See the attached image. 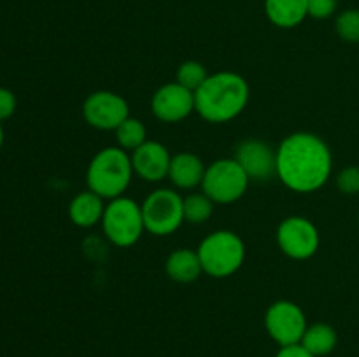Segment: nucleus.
Returning a JSON list of instances; mask_svg holds the SVG:
<instances>
[{"mask_svg":"<svg viewBox=\"0 0 359 357\" xmlns=\"http://www.w3.org/2000/svg\"><path fill=\"white\" fill-rule=\"evenodd\" d=\"M276 153L277 178L293 192H316L332 177L333 154L316 133H291L284 136Z\"/></svg>","mask_w":359,"mask_h":357,"instance_id":"obj_1","label":"nucleus"},{"mask_svg":"<svg viewBox=\"0 0 359 357\" xmlns=\"http://www.w3.org/2000/svg\"><path fill=\"white\" fill-rule=\"evenodd\" d=\"M249 98L251 88L241 74L230 70L214 72L195 91V112L203 121L224 125L245 111Z\"/></svg>","mask_w":359,"mask_h":357,"instance_id":"obj_2","label":"nucleus"},{"mask_svg":"<svg viewBox=\"0 0 359 357\" xmlns=\"http://www.w3.org/2000/svg\"><path fill=\"white\" fill-rule=\"evenodd\" d=\"M133 175L130 153L118 146H111L100 149L91 158L86 170V184L90 191L109 202L125 195Z\"/></svg>","mask_w":359,"mask_h":357,"instance_id":"obj_3","label":"nucleus"},{"mask_svg":"<svg viewBox=\"0 0 359 357\" xmlns=\"http://www.w3.org/2000/svg\"><path fill=\"white\" fill-rule=\"evenodd\" d=\"M198 258L203 273L212 279H228L242 268L245 261V244L235 231L217 230L200 241Z\"/></svg>","mask_w":359,"mask_h":357,"instance_id":"obj_4","label":"nucleus"},{"mask_svg":"<svg viewBox=\"0 0 359 357\" xmlns=\"http://www.w3.org/2000/svg\"><path fill=\"white\" fill-rule=\"evenodd\" d=\"M100 224L105 238L119 248H128L135 245L146 231L142 206L125 195L109 200Z\"/></svg>","mask_w":359,"mask_h":357,"instance_id":"obj_5","label":"nucleus"},{"mask_svg":"<svg viewBox=\"0 0 359 357\" xmlns=\"http://www.w3.org/2000/svg\"><path fill=\"white\" fill-rule=\"evenodd\" d=\"M144 226L154 237L174 234L184 224V196L175 189L158 188L142 203Z\"/></svg>","mask_w":359,"mask_h":357,"instance_id":"obj_6","label":"nucleus"},{"mask_svg":"<svg viewBox=\"0 0 359 357\" xmlns=\"http://www.w3.org/2000/svg\"><path fill=\"white\" fill-rule=\"evenodd\" d=\"M249 184L251 178L235 158H221L207 167L200 188L216 205H231L248 192Z\"/></svg>","mask_w":359,"mask_h":357,"instance_id":"obj_7","label":"nucleus"},{"mask_svg":"<svg viewBox=\"0 0 359 357\" xmlns=\"http://www.w3.org/2000/svg\"><path fill=\"white\" fill-rule=\"evenodd\" d=\"M277 245L280 252L294 261H307L321 245L318 226L304 216H290L277 227Z\"/></svg>","mask_w":359,"mask_h":357,"instance_id":"obj_8","label":"nucleus"},{"mask_svg":"<svg viewBox=\"0 0 359 357\" xmlns=\"http://www.w3.org/2000/svg\"><path fill=\"white\" fill-rule=\"evenodd\" d=\"M307 328V315L294 301L279 300L266 308L265 329L279 346L300 343Z\"/></svg>","mask_w":359,"mask_h":357,"instance_id":"obj_9","label":"nucleus"},{"mask_svg":"<svg viewBox=\"0 0 359 357\" xmlns=\"http://www.w3.org/2000/svg\"><path fill=\"white\" fill-rule=\"evenodd\" d=\"M83 118L91 128L114 132L126 118H130V105L114 91H93L83 104Z\"/></svg>","mask_w":359,"mask_h":357,"instance_id":"obj_10","label":"nucleus"},{"mask_svg":"<svg viewBox=\"0 0 359 357\" xmlns=\"http://www.w3.org/2000/svg\"><path fill=\"white\" fill-rule=\"evenodd\" d=\"M151 111L161 122H181L195 112V93L172 80L154 91L151 98Z\"/></svg>","mask_w":359,"mask_h":357,"instance_id":"obj_11","label":"nucleus"},{"mask_svg":"<svg viewBox=\"0 0 359 357\" xmlns=\"http://www.w3.org/2000/svg\"><path fill=\"white\" fill-rule=\"evenodd\" d=\"M233 158L251 182H265L277 177V153L270 144L258 139L242 140L235 147Z\"/></svg>","mask_w":359,"mask_h":357,"instance_id":"obj_12","label":"nucleus"},{"mask_svg":"<svg viewBox=\"0 0 359 357\" xmlns=\"http://www.w3.org/2000/svg\"><path fill=\"white\" fill-rule=\"evenodd\" d=\"M130 158H132L133 174L142 178L144 182L156 184V182L168 178L172 154L161 142L147 140L139 149L130 153Z\"/></svg>","mask_w":359,"mask_h":357,"instance_id":"obj_13","label":"nucleus"},{"mask_svg":"<svg viewBox=\"0 0 359 357\" xmlns=\"http://www.w3.org/2000/svg\"><path fill=\"white\" fill-rule=\"evenodd\" d=\"M205 163L195 153H177L172 156L168 181L181 191H193L200 188L205 175Z\"/></svg>","mask_w":359,"mask_h":357,"instance_id":"obj_14","label":"nucleus"},{"mask_svg":"<svg viewBox=\"0 0 359 357\" xmlns=\"http://www.w3.org/2000/svg\"><path fill=\"white\" fill-rule=\"evenodd\" d=\"M105 200L98 196L97 192L81 191L70 200L69 203V217L77 227H93L102 223V217L105 212Z\"/></svg>","mask_w":359,"mask_h":357,"instance_id":"obj_15","label":"nucleus"},{"mask_svg":"<svg viewBox=\"0 0 359 357\" xmlns=\"http://www.w3.org/2000/svg\"><path fill=\"white\" fill-rule=\"evenodd\" d=\"M165 273L168 279L177 284H191L198 280L203 273L198 252L188 247L170 252L165 261Z\"/></svg>","mask_w":359,"mask_h":357,"instance_id":"obj_16","label":"nucleus"},{"mask_svg":"<svg viewBox=\"0 0 359 357\" xmlns=\"http://www.w3.org/2000/svg\"><path fill=\"white\" fill-rule=\"evenodd\" d=\"M309 0H265V14L279 28H294L304 23Z\"/></svg>","mask_w":359,"mask_h":357,"instance_id":"obj_17","label":"nucleus"},{"mask_svg":"<svg viewBox=\"0 0 359 357\" xmlns=\"http://www.w3.org/2000/svg\"><path fill=\"white\" fill-rule=\"evenodd\" d=\"M337 342H339V335L333 326L326 322H316V324H309L300 345L305 346L314 357H326L335 350Z\"/></svg>","mask_w":359,"mask_h":357,"instance_id":"obj_18","label":"nucleus"},{"mask_svg":"<svg viewBox=\"0 0 359 357\" xmlns=\"http://www.w3.org/2000/svg\"><path fill=\"white\" fill-rule=\"evenodd\" d=\"M116 133V142H118V147L125 149L126 153H133L135 149H139L142 144L147 142V130L146 125H144L140 119L126 118L118 128L114 130Z\"/></svg>","mask_w":359,"mask_h":357,"instance_id":"obj_19","label":"nucleus"},{"mask_svg":"<svg viewBox=\"0 0 359 357\" xmlns=\"http://www.w3.org/2000/svg\"><path fill=\"white\" fill-rule=\"evenodd\" d=\"M216 203L205 192H191L184 196V223L203 224L212 217Z\"/></svg>","mask_w":359,"mask_h":357,"instance_id":"obj_20","label":"nucleus"},{"mask_svg":"<svg viewBox=\"0 0 359 357\" xmlns=\"http://www.w3.org/2000/svg\"><path fill=\"white\" fill-rule=\"evenodd\" d=\"M207 77H209V72H207L205 65L196 62V59H186L175 70V83L184 86L186 90L193 91V93L205 83Z\"/></svg>","mask_w":359,"mask_h":357,"instance_id":"obj_21","label":"nucleus"},{"mask_svg":"<svg viewBox=\"0 0 359 357\" xmlns=\"http://www.w3.org/2000/svg\"><path fill=\"white\" fill-rule=\"evenodd\" d=\"M335 31L344 42L359 44V10L347 9L335 18Z\"/></svg>","mask_w":359,"mask_h":357,"instance_id":"obj_22","label":"nucleus"},{"mask_svg":"<svg viewBox=\"0 0 359 357\" xmlns=\"http://www.w3.org/2000/svg\"><path fill=\"white\" fill-rule=\"evenodd\" d=\"M337 188L344 195H359V167H347L337 175Z\"/></svg>","mask_w":359,"mask_h":357,"instance_id":"obj_23","label":"nucleus"},{"mask_svg":"<svg viewBox=\"0 0 359 357\" xmlns=\"http://www.w3.org/2000/svg\"><path fill=\"white\" fill-rule=\"evenodd\" d=\"M337 0H309L307 13L314 20H328L335 14Z\"/></svg>","mask_w":359,"mask_h":357,"instance_id":"obj_24","label":"nucleus"},{"mask_svg":"<svg viewBox=\"0 0 359 357\" xmlns=\"http://www.w3.org/2000/svg\"><path fill=\"white\" fill-rule=\"evenodd\" d=\"M16 107H18L16 94H14L9 88L0 86V122L9 119L11 115L16 112Z\"/></svg>","mask_w":359,"mask_h":357,"instance_id":"obj_25","label":"nucleus"},{"mask_svg":"<svg viewBox=\"0 0 359 357\" xmlns=\"http://www.w3.org/2000/svg\"><path fill=\"white\" fill-rule=\"evenodd\" d=\"M276 357H314V356H312L305 346H302L300 343H297V345L280 346V349L277 350Z\"/></svg>","mask_w":359,"mask_h":357,"instance_id":"obj_26","label":"nucleus"},{"mask_svg":"<svg viewBox=\"0 0 359 357\" xmlns=\"http://www.w3.org/2000/svg\"><path fill=\"white\" fill-rule=\"evenodd\" d=\"M4 139H6V135H4V126H2V122H0V150H2Z\"/></svg>","mask_w":359,"mask_h":357,"instance_id":"obj_27","label":"nucleus"}]
</instances>
